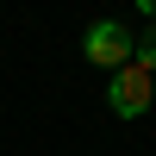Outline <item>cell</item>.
I'll list each match as a JSON object with an SVG mask.
<instances>
[{"mask_svg": "<svg viewBox=\"0 0 156 156\" xmlns=\"http://www.w3.org/2000/svg\"><path fill=\"white\" fill-rule=\"evenodd\" d=\"M81 50H87V62H100V69H125V62H131V50H137V37L125 31L119 19H100V25H87Z\"/></svg>", "mask_w": 156, "mask_h": 156, "instance_id": "obj_1", "label": "cell"}, {"mask_svg": "<svg viewBox=\"0 0 156 156\" xmlns=\"http://www.w3.org/2000/svg\"><path fill=\"white\" fill-rule=\"evenodd\" d=\"M106 100H112V112H119V119H137V112H150V69H137V62H125V69L112 75Z\"/></svg>", "mask_w": 156, "mask_h": 156, "instance_id": "obj_2", "label": "cell"}, {"mask_svg": "<svg viewBox=\"0 0 156 156\" xmlns=\"http://www.w3.org/2000/svg\"><path fill=\"white\" fill-rule=\"evenodd\" d=\"M131 62H137V69H150V75H156V31H144V37H137V50H131Z\"/></svg>", "mask_w": 156, "mask_h": 156, "instance_id": "obj_3", "label": "cell"}]
</instances>
